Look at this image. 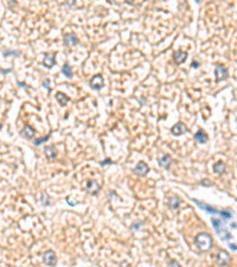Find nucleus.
Masks as SVG:
<instances>
[{
	"label": "nucleus",
	"instance_id": "nucleus-25",
	"mask_svg": "<svg viewBox=\"0 0 237 267\" xmlns=\"http://www.w3.org/2000/svg\"><path fill=\"white\" fill-rule=\"evenodd\" d=\"M168 267H181V266H180L179 262H177V261H174V260H172V261L168 262Z\"/></svg>",
	"mask_w": 237,
	"mask_h": 267
},
{
	"label": "nucleus",
	"instance_id": "nucleus-3",
	"mask_svg": "<svg viewBox=\"0 0 237 267\" xmlns=\"http://www.w3.org/2000/svg\"><path fill=\"white\" fill-rule=\"evenodd\" d=\"M211 222H212V226H213V229L216 231L217 235H218L222 240L229 241V240L232 239V235L230 234V231H228L225 227H223V222H222L221 220L215 219V217H213V219L211 220Z\"/></svg>",
	"mask_w": 237,
	"mask_h": 267
},
{
	"label": "nucleus",
	"instance_id": "nucleus-14",
	"mask_svg": "<svg viewBox=\"0 0 237 267\" xmlns=\"http://www.w3.org/2000/svg\"><path fill=\"white\" fill-rule=\"evenodd\" d=\"M171 163H172V159H171V156H168V154H164V156L159 159V165H160L161 168H164V169H166V170L170 169Z\"/></svg>",
	"mask_w": 237,
	"mask_h": 267
},
{
	"label": "nucleus",
	"instance_id": "nucleus-17",
	"mask_svg": "<svg viewBox=\"0 0 237 267\" xmlns=\"http://www.w3.org/2000/svg\"><path fill=\"white\" fill-rule=\"evenodd\" d=\"M167 204H168V206H170L171 209H173V210H178V208H179V206H180V204H181V201H180L178 197L173 196V197H170V198H168Z\"/></svg>",
	"mask_w": 237,
	"mask_h": 267
},
{
	"label": "nucleus",
	"instance_id": "nucleus-4",
	"mask_svg": "<svg viewBox=\"0 0 237 267\" xmlns=\"http://www.w3.org/2000/svg\"><path fill=\"white\" fill-rule=\"evenodd\" d=\"M216 261H217V264L219 266H228L230 264V261H231V256H230L228 251L221 249L216 254Z\"/></svg>",
	"mask_w": 237,
	"mask_h": 267
},
{
	"label": "nucleus",
	"instance_id": "nucleus-8",
	"mask_svg": "<svg viewBox=\"0 0 237 267\" xmlns=\"http://www.w3.org/2000/svg\"><path fill=\"white\" fill-rule=\"evenodd\" d=\"M86 186H87L88 192L91 195H97L99 191L101 190V186L99 185V183L96 182V181H93V179H91V181H88Z\"/></svg>",
	"mask_w": 237,
	"mask_h": 267
},
{
	"label": "nucleus",
	"instance_id": "nucleus-5",
	"mask_svg": "<svg viewBox=\"0 0 237 267\" xmlns=\"http://www.w3.org/2000/svg\"><path fill=\"white\" fill-rule=\"evenodd\" d=\"M43 262L49 267L56 266V264H57V256H56V253H55L53 251H51V249L46 251V252H44V254H43Z\"/></svg>",
	"mask_w": 237,
	"mask_h": 267
},
{
	"label": "nucleus",
	"instance_id": "nucleus-30",
	"mask_svg": "<svg viewBox=\"0 0 237 267\" xmlns=\"http://www.w3.org/2000/svg\"><path fill=\"white\" fill-rule=\"evenodd\" d=\"M11 71H12V69H7V70H4V69H2V70H1V74L5 75V74H8V73H11Z\"/></svg>",
	"mask_w": 237,
	"mask_h": 267
},
{
	"label": "nucleus",
	"instance_id": "nucleus-22",
	"mask_svg": "<svg viewBox=\"0 0 237 267\" xmlns=\"http://www.w3.org/2000/svg\"><path fill=\"white\" fill-rule=\"evenodd\" d=\"M50 139V134H48L46 137H40V138H37V139H35L33 140V144L36 146H40L42 144H44V143H46L48 140Z\"/></svg>",
	"mask_w": 237,
	"mask_h": 267
},
{
	"label": "nucleus",
	"instance_id": "nucleus-33",
	"mask_svg": "<svg viewBox=\"0 0 237 267\" xmlns=\"http://www.w3.org/2000/svg\"><path fill=\"white\" fill-rule=\"evenodd\" d=\"M18 85H22V87H26L25 83H22V82H18Z\"/></svg>",
	"mask_w": 237,
	"mask_h": 267
},
{
	"label": "nucleus",
	"instance_id": "nucleus-9",
	"mask_svg": "<svg viewBox=\"0 0 237 267\" xmlns=\"http://www.w3.org/2000/svg\"><path fill=\"white\" fill-rule=\"evenodd\" d=\"M133 171H134V173H137V176H146V175L148 173L150 169H148V166H147L144 161H140V163L137 164V166L134 168Z\"/></svg>",
	"mask_w": 237,
	"mask_h": 267
},
{
	"label": "nucleus",
	"instance_id": "nucleus-12",
	"mask_svg": "<svg viewBox=\"0 0 237 267\" xmlns=\"http://www.w3.org/2000/svg\"><path fill=\"white\" fill-rule=\"evenodd\" d=\"M20 135L25 139H32L33 135H35V130L30 126V125H26L24 126V128L20 131Z\"/></svg>",
	"mask_w": 237,
	"mask_h": 267
},
{
	"label": "nucleus",
	"instance_id": "nucleus-29",
	"mask_svg": "<svg viewBox=\"0 0 237 267\" xmlns=\"http://www.w3.org/2000/svg\"><path fill=\"white\" fill-rule=\"evenodd\" d=\"M108 164H112V160H110V159H108V158H107V159H104V160H103V161L101 163V165H102V166H104V165H108Z\"/></svg>",
	"mask_w": 237,
	"mask_h": 267
},
{
	"label": "nucleus",
	"instance_id": "nucleus-20",
	"mask_svg": "<svg viewBox=\"0 0 237 267\" xmlns=\"http://www.w3.org/2000/svg\"><path fill=\"white\" fill-rule=\"evenodd\" d=\"M225 169H226V166H225L224 163H222V161H218V163H216V164L213 165V171H215V173H217V175L224 173Z\"/></svg>",
	"mask_w": 237,
	"mask_h": 267
},
{
	"label": "nucleus",
	"instance_id": "nucleus-18",
	"mask_svg": "<svg viewBox=\"0 0 237 267\" xmlns=\"http://www.w3.org/2000/svg\"><path fill=\"white\" fill-rule=\"evenodd\" d=\"M56 100L58 101V103H59L61 106H63V107H64V106H65V105H66V103L69 102V100H70V99L66 96V95H65L64 93H61V92H58V93L56 94Z\"/></svg>",
	"mask_w": 237,
	"mask_h": 267
},
{
	"label": "nucleus",
	"instance_id": "nucleus-2",
	"mask_svg": "<svg viewBox=\"0 0 237 267\" xmlns=\"http://www.w3.org/2000/svg\"><path fill=\"white\" fill-rule=\"evenodd\" d=\"M191 201H192L193 203H196L197 206H199L200 209H203V210H205V211H208V213H210V214H217V215H221L224 220H230L231 217H232V214H231L229 210H217L216 208L211 206L210 204L203 203V202H200V201L196 199V198H191Z\"/></svg>",
	"mask_w": 237,
	"mask_h": 267
},
{
	"label": "nucleus",
	"instance_id": "nucleus-10",
	"mask_svg": "<svg viewBox=\"0 0 237 267\" xmlns=\"http://www.w3.org/2000/svg\"><path fill=\"white\" fill-rule=\"evenodd\" d=\"M171 132H172L173 135L179 137V135H181V134H184L185 132H187V128L185 127V125H184L183 122H178V123H175L174 126L171 128Z\"/></svg>",
	"mask_w": 237,
	"mask_h": 267
},
{
	"label": "nucleus",
	"instance_id": "nucleus-13",
	"mask_svg": "<svg viewBox=\"0 0 237 267\" xmlns=\"http://www.w3.org/2000/svg\"><path fill=\"white\" fill-rule=\"evenodd\" d=\"M64 42H65V44L66 45H77L78 43H80V40H78V37L76 36L75 33H66L65 36H64Z\"/></svg>",
	"mask_w": 237,
	"mask_h": 267
},
{
	"label": "nucleus",
	"instance_id": "nucleus-15",
	"mask_svg": "<svg viewBox=\"0 0 237 267\" xmlns=\"http://www.w3.org/2000/svg\"><path fill=\"white\" fill-rule=\"evenodd\" d=\"M44 152H45V156L48 157L49 160H52L57 157V151L55 148V146H45L44 147Z\"/></svg>",
	"mask_w": 237,
	"mask_h": 267
},
{
	"label": "nucleus",
	"instance_id": "nucleus-21",
	"mask_svg": "<svg viewBox=\"0 0 237 267\" xmlns=\"http://www.w3.org/2000/svg\"><path fill=\"white\" fill-rule=\"evenodd\" d=\"M62 74L65 77H68V78H71V77H73V69H71V67L69 65V63H64V65H63V68H62Z\"/></svg>",
	"mask_w": 237,
	"mask_h": 267
},
{
	"label": "nucleus",
	"instance_id": "nucleus-27",
	"mask_svg": "<svg viewBox=\"0 0 237 267\" xmlns=\"http://www.w3.org/2000/svg\"><path fill=\"white\" fill-rule=\"evenodd\" d=\"M43 87H45L46 90H50V80H45L43 82Z\"/></svg>",
	"mask_w": 237,
	"mask_h": 267
},
{
	"label": "nucleus",
	"instance_id": "nucleus-16",
	"mask_svg": "<svg viewBox=\"0 0 237 267\" xmlns=\"http://www.w3.org/2000/svg\"><path fill=\"white\" fill-rule=\"evenodd\" d=\"M55 64H56L55 55H45V58L43 60V65L45 68H48V69H51Z\"/></svg>",
	"mask_w": 237,
	"mask_h": 267
},
{
	"label": "nucleus",
	"instance_id": "nucleus-31",
	"mask_svg": "<svg viewBox=\"0 0 237 267\" xmlns=\"http://www.w3.org/2000/svg\"><path fill=\"white\" fill-rule=\"evenodd\" d=\"M230 248H231V249H234V251H237V246H236V244H232V243H231V244H230Z\"/></svg>",
	"mask_w": 237,
	"mask_h": 267
},
{
	"label": "nucleus",
	"instance_id": "nucleus-23",
	"mask_svg": "<svg viewBox=\"0 0 237 267\" xmlns=\"http://www.w3.org/2000/svg\"><path fill=\"white\" fill-rule=\"evenodd\" d=\"M20 55V52L19 51H14V50H5L4 52H2V56L4 57H7V56H19Z\"/></svg>",
	"mask_w": 237,
	"mask_h": 267
},
{
	"label": "nucleus",
	"instance_id": "nucleus-28",
	"mask_svg": "<svg viewBox=\"0 0 237 267\" xmlns=\"http://www.w3.org/2000/svg\"><path fill=\"white\" fill-rule=\"evenodd\" d=\"M198 67H199V62L193 61L192 63H191V68H193V69H197Z\"/></svg>",
	"mask_w": 237,
	"mask_h": 267
},
{
	"label": "nucleus",
	"instance_id": "nucleus-26",
	"mask_svg": "<svg viewBox=\"0 0 237 267\" xmlns=\"http://www.w3.org/2000/svg\"><path fill=\"white\" fill-rule=\"evenodd\" d=\"M201 186H211L212 184L210 183V181H208V179H204V181H201V182L199 183Z\"/></svg>",
	"mask_w": 237,
	"mask_h": 267
},
{
	"label": "nucleus",
	"instance_id": "nucleus-24",
	"mask_svg": "<svg viewBox=\"0 0 237 267\" xmlns=\"http://www.w3.org/2000/svg\"><path fill=\"white\" fill-rule=\"evenodd\" d=\"M141 226H144V222H134V223L132 224V229L137 231V229H140Z\"/></svg>",
	"mask_w": 237,
	"mask_h": 267
},
{
	"label": "nucleus",
	"instance_id": "nucleus-11",
	"mask_svg": "<svg viewBox=\"0 0 237 267\" xmlns=\"http://www.w3.org/2000/svg\"><path fill=\"white\" fill-rule=\"evenodd\" d=\"M186 58H187V52L181 51V50L175 51L174 55H173V61H174L177 64H181V63H184V62L186 61Z\"/></svg>",
	"mask_w": 237,
	"mask_h": 267
},
{
	"label": "nucleus",
	"instance_id": "nucleus-6",
	"mask_svg": "<svg viewBox=\"0 0 237 267\" xmlns=\"http://www.w3.org/2000/svg\"><path fill=\"white\" fill-rule=\"evenodd\" d=\"M228 70H226V68H225L224 65H222V64H217L216 65V68H215V77H216V82H221V81H223L225 80L226 77H228Z\"/></svg>",
	"mask_w": 237,
	"mask_h": 267
},
{
	"label": "nucleus",
	"instance_id": "nucleus-32",
	"mask_svg": "<svg viewBox=\"0 0 237 267\" xmlns=\"http://www.w3.org/2000/svg\"><path fill=\"white\" fill-rule=\"evenodd\" d=\"M230 226H231V228H236V227H237V224H236V223H231Z\"/></svg>",
	"mask_w": 237,
	"mask_h": 267
},
{
	"label": "nucleus",
	"instance_id": "nucleus-19",
	"mask_svg": "<svg viewBox=\"0 0 237 267\" xmlns=\"http://www.w3.org/2000/svg\"><path fill=\"white\" fill-rule=\"evenodd\" d=\"M195 139L196 141H198L199 144H205L208 141V135L205 134V132L203 131H198L197 133L195 134Z\"/></svg>",
	"mask_w": 237,
	"mask_h": 267
},
{
	"label": "nucleus",
	"instance_id": "nucleus-1",
	"mask_svg": "<svg viewBox=\"0 0 237 267\" xmlns=\"http://www.w3.org/2000/svg\"><path fill=\"white\" fill-rule=\"evenodd\" d=\"M195 242H196V246L199 248L201 252H208L210 248L212 247V238L210 234L208 233H198L195 238Z\"/></svg>",
	"mask_w": 237,
	"mask_h": 267
},
{
	"label": "nucleus",
	"instance_id": "nucleus-7",
	"mask_svg": "<svg viewBox=\"0 0 237 267\" xmlns=\"http://www.w3.org/2000/svg\"><path fill=\"white\" fill-rule=\"evenodd\" d=\"M103 85H104V80H103L102 75H95L90 80V87L95 90H100Z\"/></svg>",
	"mask_w": 237,
	"mask_h": 267
}]
</instances>
